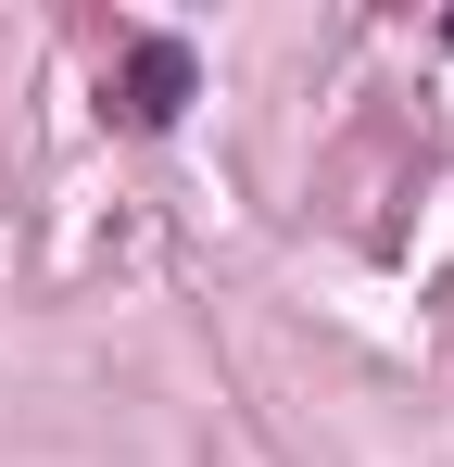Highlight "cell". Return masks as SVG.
<instances>
[{
    "mask_svg": "<svg viewBox=\"0 0 454 467\" xmlns=\"http://www.w3.org/2000/svg\"><path fill=\"white\" fill-rule=\"evenodd\" d=\"M190 88H202L190 38H139V51H127V77H114V114H127V127H177V114H190Z\"/></svg>",
    "mask_w": 454,
    "mask_h": 467,
    "instance_id": "obj_1",
    "label": "cell"
},
{
    "mask_svg": "<svg viewBox=\"0 0 454 467\" xmlns=\"http://www.w3.org/2000/svg\"><path fill=\"white\" fill-rule=\"evenodd\" d=\"M442 38H454V26H442Z\"/></svg>",
    "mask_w": 454,
    "mask_h": 467,
    "instance_id": "obj_2",
    "label": "cell"
}]
</instances>
